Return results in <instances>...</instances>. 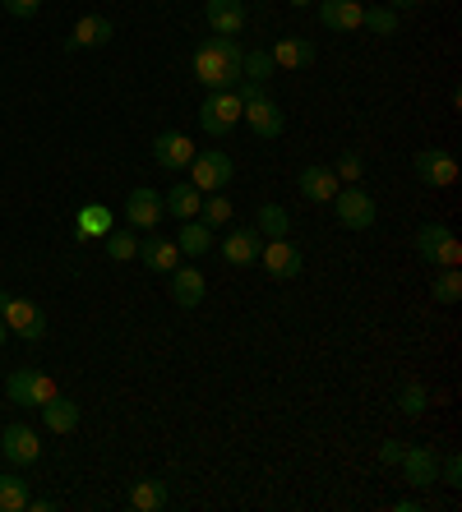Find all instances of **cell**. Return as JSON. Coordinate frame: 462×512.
I'll return each mask as SVG.
<instances>
[{
  "instance_id": "6da1fadb",
  "label": "cell",
  "mask_w": 462,
  "mask_h": 512,
  "mask_svg": "<svg viewBox=\"0 0 462 512\" xmlns=\"http://www.w3.org/2000/svg\"><path fill=\"white\" fill-rule=\"evenodd\" d=\"M241 60H245V47L236 37H208L204 47L195 51V79L208 88V93H227V88H241Z\"/></svg>"
},
{
  "instance_id": "7a4b0ae2",
  "label": "cell",
  "mask_w": 462,
  "mask_h": 512,
  "mask_svg": "<svg viewBox=\"0 0 462 512\" xmlns=\"http://www.w3.org/2000/svg\"><path fill=\"white\" fill-rule=\"evenodd\" d=\"M236 93H241V120L245 125H250L259 139H278L282 125H287V116H282V107L268 97V88L264 84H241Z\"/></svg>"
},
{
  "instance_id": "3957f363",
  "label": "cell",
  "mask_w": 462,
  "mask_h": 512,
  "mask_svg": "<svg viewBox=\"0 0 462 512\" xmlns=\"http://www.w3.org/2000/svg\"><path fill=\"white\" fill-rule=\"evenodd\" d=\"M416 254L426 263H435V268H458L462 263V245L444 222H426V227L416 231Z\"/></svg>"
},
{
  "instance_id": "277c9868",
  "label": "cell",
  "mask_w": 462,
  "mask_h": 512,
  "mask_svg": "<svg viewBox=\"0 0 462 512\" xmlns=\"http://www.w3.org/2000/svg\"><path fill=\"white\" fill-rule=\"evenodd\" d=\"M241 125V93L236 88H227V93H208L204 107H199V130L213 134V139H222V134H231Z\"/></svg>"
},
{
  "instance_id": "5b68a950",
  "label": "cell",
  "mask_w": 462,
  "mask_h": 512,
  "mask_svg": "<svg viewBox=\"0 0 462 512\" xmlns=\"http://www.w3.org/2000/svg\"><path fill=\"white\" fill-rule=\"evenodd\" d=\"M333 213H338V227L370 231L375 227V217H379V208H375V199H370L361 185H342V190L333 194Z\"/></svg>"
},
{
  "instance_id": "8992f818",
  "label": "cell",
  "mask_w": 462,
  "mask_h": 512,
  "mask_svg": "<svg viewBox=\"0 0 462 512\" xmlns=\"http://www.w3.org/2000/svg\"><path fill=\"white\" fill-rule=\"evenodd\" d=\"M185 171H190V185H195L199 194H218L231 180V157L222 153V148H195V157H190Z\"/></svg>"
},
{
  "instance_id": "52a82bcc",
  "label": "cell",
  "mask_w": 462,
  "mask_h": 512,
  "mask_svg": "<svg viewBox=\"0 0 462 512\" xmlns=\"http://www.w3.org/2000/svg\"><path fill=\"white\" fill-rule=\"evenodd\" d=\"M5 393H10L14 406H47L61 388H56V379L42 370H14L10 379H5Z\"/></svg>"
},
{
  "instance_id": "ba28073f",
  "label": "cell",
  "mask_w": 462,
  "mask_h": 512,
  "mask_svg": "<svg viewBox=\"0 0 462 512\" xmlns=\"http://www.w3.org/2000/svg\"><path fill=\"white\" fill-rule=\"evenodd\" d=\"M412 167H416V176H421V185H430V190L458 185V157L444 153V148H421Z\"/></svg>"
},
{
  "instance_id": "9c48e42d",
  "label": "cell",
  "mask_w": 462,
  "mask_h": 512,
  "mask_svg": "<svg viewBox=\"0 0 462 512\" xmlns=\"http://www.w3.org/2000/svg\"><path fill=\"white\" fill-rule=\"evenodd\" d=\"M0 319H5V328H10L14 337H24V342H42V337H47V314L24 296H10V305H5Z\"/></svg>"
},
{
  "instance_id": "30bf717a",
  "label": "cell",
  "mask_w": 462,
  "mask_h": 512,
  "mask_svg": "<svg viewBox=\"0 0 462 512\" xmlns=\"http://www.w3.org/2000/svg\"><path fill=\"white\" fill-rule=\"evenodd\" d=\"M259 268H264L268 277H278V282H292V277H301L305 259H301V250H296L292 240H264V250H259Z\"/></svg>"
},
{
  "instance_id": "8fae6325",
  "label": "cell",
  "mask_w": 462,
  "mask_h": 512,
  "mask_svg": "<svg viewBox=\"0 0 462 512\" xmlns=\"http://www.w3.org/2000/svg\"><path fill=\"white\" fill-rule=\"evenodd\" d=\"M398 466H402V476H407V485L412 489H435L439 485V457H435V448H402V457H398Z\"/></svg>"
},
{
  "instance_id": "7c38bea8",
  "label": "cell",
  "mask_w": 462,
  "mask_h": 512,
  "mask_svg": "<svg viewBox=\"0 0 462 512\" xmlns=\"http://www.w3.org/2000/svg\"><path fill=\"white\" fill-rule=\"evenodd\" d=\"M0 453L10 466H33L42 457V439L28 425H5L0 429Z\"/></svg>"
},
{
  "instance_id": "4fadbf2b",
  "label": "cell",
  "mask_w": 462,
  "mask_h": 512,
  "mask_svg": "<svg viewBox=\"0 0 462 512\" xmlns=\"http://www.w3.org/2000/svg\"><path fill=\"white\" fill-rule=\"evenodd\" d=\"M162 194L148 190V185H139V190H130V199H125V222H130L134 231H153L162 222Z\"/></svg>"
},
{
  "instance_id": "5bb4252c",
  "label": "cell",
  "mask_w": 462,
  "mask_h": 512,
  "mask_svg": "<svg viewBox=\"0 0 462 512\" xmlns=\"http://www.w3.org/2000/svg\"><path fill=\"white\" fill-rule=\"evenodd\" d=\"M259 250H264V236L255 231V222H250V227H231L227 240H222V259H227L231 268H250V263H259Z\"/></svg>"
},
{
  "instance_id": "9a60e30c",
  "label": "cell",
  "mask_w": 462,
  "mask_h": 512,
  "mask_svg": "<svg viewBox=\"0 0 462 512\" xmlns=\"http://www.w3.org/2000/svg\"><path fill=\"white\" fill-rule=\"evenodd\" d=\"M190 157H195L190 134L167 130V134H158V139H153V162H158L162 171H185V167H190Z\"/></svg>"
},
{
  "instance_id": "2e32d148",
  "label": "cell",
  "mask_w": 462,
  "mask_h": 512,
  "mask_svg": "<svg viewBox=\"0 0 462 512\" xmlns=\"http://www.w3.org/2000/svg\"><path fill=\"white\" fill-rule=\"evenodd\" d=\"M319 5V24L333 28V33H361L365 5L361 0H315Z\"/></svg>"
},
{
  "instance_id": "e0dca14e",
  "label": "cell",
  "mask_w": 462,
  "mask_h": 512,
  "mask_svg": "<svg viewBox=\"0 0 462 512\" xmlns=\"http://www.w3.org/2000/svg\"><path fill=\"white\" fill-rule=\"evenodd\" d=\"M111 33H116V24H111L107 14H84L79 24L70 28V37H65V51H84V47H107Z\"/></svg>"
},
{
  "instance_id": "ac0fdd59",
  "label": "cell",
  "mask_w": 462,
  "mask_h": 512,
  "mask_svg": "<svg viewBox=\"0 0 462 512\" xmlns=\"http://www.w3.org/2000/svg\"><path fill=\"white\" fill-rule=\"evenodd\" d=\"M204 19L218 37H241L245 33V5L241 0H204Z\"/></svg>"
},
{
  "instance_id": "d6986e66",
  "label": "cell",
  "mask_w": 462,
  "mask_h": 512,
  "mask_svg": "<svg viewBox=\"0 0 462 512\" xmlns=\"http://www.w3.org/2000/svg\"><path fill=\"white\" fill-rule=\"evenodd\" d=\"M204 296H208L204 273H199V268H190V263H176V268H171V300H176L181 310H195Z\"/></svg>"
},
{
  "instance_id": "ffe728a7",
  "label": "cell",
  "mask_w": 462,
  "mask_h": 512,
  "mask_svg": "<svg viewBox=\"0 0 462 512\" xmlns=\"http://www.w3.org/2000/svg\"><path fill=\"white\" fill-rule=\"evenodd\" d=\"M268 56L278 70H305V65H315V42L310 37H278L268 47Z\"/></svg>"
},
{
  "instance_id": "44dd1931",
  "label": "cell",
  "mask_w": 462,
  "mask_h": 512,
  "mask_svg": "<svg viewBox=\"0 0 462 512\" xmlns=\"http://www.w3.org/2000/svg\"><path fill=\"white\" fill-rule=\"evenodd\" d=\"M296 190L310 203H333V194L342 190V180L333 176V167H305L301 176H296Z\"/></svg>"
},
{
  "instance_id": "7402d4cb",
  "label": "cell",
  "mask_w": 462,
  "mask_h": 512,
  "mask_svg": "<svg viewBox=\"0 0 462 512\" xmlns=\"http://www.w3.org/2000/svg\"><path fill=\"white\" fill-rule=\"evenodd\" d=\"M111 227H116V217H111L107 203H84V208L74 213V240H79V245H84V240H102Z\"/></svg>"
},
{
  "instance_id": "603a6c76",
  "label": "cell",
  "mask_w": 462,
  "mask_h": 512,
  "mask_svg": "<svg viewBox=\"0 0 462 512\" xmlns=\"http://www.w3.org/2000/svg\"><path fill=\"white\" fill-rule=\"evenodd\" d=\"M134 259H144L148 273H171L176 259H181V250H176V240L148 236V240H139V254H134Z\"/></svg>"
},
{
  "instance_id": "cb8c5ba5",
  "label": "cell",
  "mask_w": 462,
  "mask_h": 512,
  "mask_svg": "<svg viewBox=\"0 0 462 512\" xmlns=\"http://www.w3.org/2000/svg\"><path fill=\"white\" fill-rule=\"evenodd\" d=\"M167 480H158V476H139L130 485V508L134 512H162L167 508Z\"/></svg>"
},
{
  "instance_id": "d4e9b609",
  "label": "cell",
  "mask_w": 462,
  "mask_h": 512,
  "mask_svg": "<svg viewBox=\"0 0 462 512\" xmlns=\"http://www.w3.org/2000/svg\"><path fill=\"white\" fill-rule=\"evenodd\" d=\"M176 250H181V259H204V254L213 250V227H204L199 217L181 222V231H176Z\"/></svg>"
},
{
  "instance_id": "484cf974",
  "label": "cell",
  "mask_w": 462,
  "mask_h": 512,
  "mask_svg": "<svg viewBox=\"0 0 462 512\" xmlns=\"http://www.w3.org/2000/svg\"><path fill=\"white\" fill-rule=\"evenodd\" d=\"M199 203H204V194L185 180V185H171L167 194H162V208H167L176 222H190V217H199Z\"/></svg>"
},
{
  "instance_id": "4316f807",
  "label": "cell",
  "mask_w": 462,
  "mask_h": 512,
  "mask_svg": "<svg viewBox=\"0 0 462 512\" xmlns=\"http://www.w3.org/2000/svg\"><path fill=\"white\" fill-rule=\"evenodd\" d=\"M37 411H42V420H47V429L51 434H74V429H79V406L70 402V397H51L47 406H37Z\"/></svg>"
},
{
  "instance_id": "83f0119b",
  "label": "cell",
  "mask_w": 462,
  "mask_h": 512,
  "mask_svg": "<svg viewBox=\"0 0 462 512\" xmlns=\"http://www.w3.org/2000/svg\"><path fill=\"white\" fill-rule=\"evenodd\" d=\"M255 231H259V236H268V240H287V236H292V217H287V208H282V203H259Z\"/></svg>"
},
{
  "instance_id": "f1b7e54d",
  "label": "cell",
  "mask_w": 462,
  "mask_h": 512,
  "mask_svg": "<svg viewBox=\"0 0 462 512\" xmlns=\"http://www.w3.org/2000/svg\"><path fill=\"white\" fill-rule=\"evenodd\" d=\"M273 70H278V65H273V56H268L264 47H250L245 51V60H241V84H268V79H273Z\"/></svg>"
},
{
  "instance_id": "f546056e",
  "label": "cell",
  "mask_w": 462,
  "mask_h": 512,
  "mask_svg": "<svg viewBox=\"0 0 462 512\" xmlns=\"http://www.w3.org/2000/svg\"><path fill=\"white\" fill-rule=\"evenodd\" d=\"M231 217H236V208H231L227 194H222V190L218 194H204V203H199V222H204V227L218 231V227H227Z\"/></svg>"
},
{
  "instance_id": "4dcf8cb0",
  "label": "cell",
  "mask_w": 462,
  "mask_h": 512,
  "mask_svg": "<svg viewBox=\"0 0 462 512\" xmlns=\"http://www.w3.org/2000/svg\"><path fill=\"white\" fill-rule=\"evenodd\" d=\"M24 508H28V480L5 471L0 476V512H24Z\"/></svg>"
},
{
  "instance_id": "1f68e13d",
  "label": "cell",
  "mask_w": 462,
  "mask_h": 512,
  "mask_svg": "<svg viewBox=\"0 0 462 512\" xmlns=\"http://www.w3.org/2000/svg\"><path fill=\"white\" fill-rule=\"evenodd\" d=\"M430 296H435L439 305H458L462 300V273L458 268H439V277L430 282Z\"/></svg>"
},
{
  "instance_id": "d6a6232c",
  "label": "cell",
  "mask_w": 462,
  "mask_h": 512,
  "mask_svg": "<svg viewBox=\"0 0 462 512\" xmlns=\"http://www.w3.org/2000/svg\"><path fill=\"white\" fill-rule=\"evenodd\" d=\"M426 406H430V388L426 383H402L398 388V411L402 416H426Z\"/></svg>"
},
{
  "instance_id": "836d02e7",
  "label": "cell",
  "mask_w": 462,
  "mask_h": 512,
  "mask_svg": "<svg viewBox=\"0 0 462 512\" xmlns=\"http://www.w3.org/2000/svg\"><path fill=\"white\" fill-rule=\"evenodd\" d=\"M102 240H107V259H116V263H130L134 254H139V236H134V231H116V227H111Z\"/></svg>"
},
{
  "instance_id": "e575fe53",
  "label": "cell",
  "mask_w": 462,
  "mask_h": 512,
  "mask_svg": "<svg viewBox=\"0 0 462 512\" xmlns=\"http://www.w3.org/2000/svg\"><path fill=\"white\" fill-rule=\"evenodd\" d=\"M361 28H370V33H379V37H393V33H398V10H389V5H375V10H365Z\"/></svg>"
},
{
  "instance_id": "d590c367",
  "label": "cell",
  "mask_w": 462,
  "mask_h": 512,
  "mask_svg": "<svg viewBox=\"0 0 462 512\" xmlns=\"http://www.w3.org/2000/svg\"><path fill=\"white\" fill-rule=\"evenodd\" d=\"M333 176H338L342 185H361V176H365V157H361V153H342V157H338V167H333Z\"/></svg>"
},
{
  "instance_id": "8d00e7d4",
  "label": "cell",
  "mask_w": 462,
  "mask_h": 512,
  "mask_svg": "<svg viewBox=\"0 0 462 512\" xmlns=\"http://www.w3.org/2000/svg\"><path fill=\"white\" fill-rule=\"evenodd\" d=\"M439 480H444L449 489H458V485H462V457H458V453L439 457Z\"/></svg>"
},
{
  "instance_id": "74e56055",
  "label": "cell",
  "mask_w": 462,
  "mask_h": 512,
  "mask_svg": "<svg viewBox=\"0 0 462 512\" xmlns=\"http://www.w3.org/2000/svg\"><path fill=\"white\" fill-rule=\"evenodd\" d=\"M5 10H10L14 19H33V14L42 10V0H5Z\"/></svg>"
},
{
  "instance_id": "f35d334b",
  "label": "cell",
  "mask_w": 462,
  "mask_h": 512,
  "mask_svg": "<svg viewBox=\"0 0 462 512\" xmlns=\"http://www.w3.org/2000/svg\"><path fill=\"white\" fill-rule=\"evenodd\" d=\"M398 457H402V443H379V462L398 466Z\"/></svg>"
},
{
  "instance_id": "ab89813d",
  "label": "cell",
  "mask_w": 462,
  "mask_h": 512,
  "mask_svg": "<svg viewBox=\"0 0 462 512\" xmlns=\"http://www.w3.org/2000/svg\"><path fill=\"white\" fill-rule=\"evenodd\" d=\"M412 5H421V0H389V10H412Z\"/></svg>"
},
{
  "instance_id": "60d3db41",
  "label": "cell",
  "mask_w": 462,
  "mask_h": 512,
  "mask_svg": "<svg viewBox=\"0 0 462 512\" xmlns=\"http://www.w3.org/2000/svg\"><path fill=\"white\" fill-rule=\"evenodd\" d=\"M5 305H10V291H0V314H5Z\"/></svg>"
},
{
  "instance_id": "b9f144b4",
  "label": "cell",
  "mask_w": 462,
  "mask_h": 512,
  "mask_svg": "<svg viewBox=\"0 0 462 512\" xmlns=\"http://www.w3.org/2000/svg\"><path fill=\"white\" fill-rule=\"evenodd\" d=\"M5 337H10V328H5V319H0V346H5Z\"/></svg>"
},
{
  "instance_id": "7bdbcfd3",
  "label": "cell",
  "mask_w": 462,
  "mask_h": 512,
  "mask_svg": "<svg viewBox=\"0 0 462 512\" xmlns=\"http://www.w3.org/2000/svg\"><path fill=\"white\" fill-rule=\"evenodd\" d=\"M287 5H315V0H287Z\"/></svg>"
},
{
  "instance_id": "ee69618b",
  "label": "cell",
  "mask_w": 462,
  "mask_h": 512,
  "mask_svg": "<svg viewBox=\"0 0 462 512\" xmlns=\"http://www.w3.org/2000/svg\"><path fill=\"white\" fill-rule=\"evenodd\" d=\"M435 5H444V0H435Z\"/></svg>"
}]
</instances>
